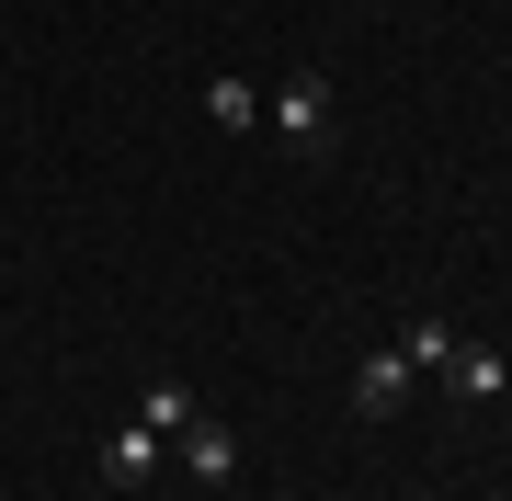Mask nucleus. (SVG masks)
Returning <instances> with one entry per match:
<instances>
[{"mask_svg":"<svg viewBox=\"0 0 512 501\" xmlns=\"http://www.w3.org/2000/svg\"><path fill=\"white\" fill-rule=\"evenodd\" d=\"M330 126H342L330 69H285V80H274V137H285V149H330Z\"/></svg>","mask_w":512,"mask_h":501,"instance_id":"f257e3e1","label":"nucleus"},{"mask_svg":"<svg viewBox=\"0 0 512 501\" xmlns=\"http://www.w3.org/2000/svg\"><path fill=\"white\" fill-rule=\"evenodd\" d=\"M160 456H171V433H148V422H114L103 445H92V479H103L114 501H137L148 479H160Z\"/></svg>","mask_w":512,"mask_h":501,"instance_id":"f03ea898","label":"nucleus"},{"mask_svg":"<svg viewBox=\"0 0 512 501\" xmlns=\"http://www.w3.org/2000/svg\"><path fill=\"white\" fill-rule=\"evenodd\" d=\"M410 399H421V376H410V353H399V342H376L365 365H353V410H365V422H399Z\"/></svg>","mask_w":512,"mask_h":501,"instance_id":"7ed1b4c3","label":"nucleus"},{"mask_svg":"<svg viewBox=\"0 0 512 501\" xmlns=\"http://www.w3.org/2000/svg\"><path fill=\"white\" fill-rule=\"evenodd\" d=\"M171 445H183V467H194L205 490H228V479H239V433H228V422H205V410L171 433Z\"/></svg>","mask_w":512,"mask_h":501,"instance_id":"20e7f679","label":"nucleus"},{"mask_svg":"<svg viewBox=\"0 0 512 501\" xmlns=\"http://www.w3.org/2000/svg\"><path fill=\"white\" fill-rule=\"evenodd\" d=\"M433 388H456V399H501V388H512V365H501L490 342H456V365H444Z\"/></svg>","mask_w":512,"mask_h":501,"instance_id":"39448f33","label":"nucleus"},{"mask_svg":"<svg viewBox=\"0 0 512 501\" xmlns=\"http://www.w3.org/2000/svg\"><path fill=\"white\" fill-rule=\"evenodd\" d=\"M205 126L251 137V126H262V92H251V80H239V69H217V80H205Z\"/></svg>","mask_w":512,"mask_h":501,"instance_id":"423d86ee","label":"nucleus"},{"mask_svg":"<svg viewBox=\"0 0 512 501\" xmlns=\"http://www.w3.org/2000/svg\"><path fill=\"white\" fill-rule=\"evenodd\" d=\"M137 422H148V433H183V422H194V388H183V376H148Z\"/></svg>","mask_w":512,"mask_h":501,"instance_id":"0eeeda50","label":"nucleus"},{"mask_svg":"<svg viewBox=\"0 0 512 501\" xmlns=\"http://www.w3.org/2000/svg\"><path fill=\"white\" fill-rule=\"evenodd\" d=\"M399 353H410V376H444V365H456V331H444V319H410Z\"/></svg>","mask_w":512,"mask_h":501,"instance_id":"6e6552de","label":"nucleus"}]
</instances>
